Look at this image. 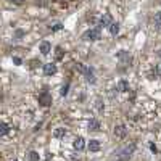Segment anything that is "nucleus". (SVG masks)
Returning <instances> with one entry per match:
<instances>
[{"label": "nucleus", "mask_w": 161, "mask_h": 161, "mask_svg": "<svg viewBox=\"0 0 161 161\" xmlns=\"http://www.w3.org/2000/svg\"><path fill=\"white\" fill-rule=\"evenodd\" d=\"M108 29H110V32H111L113 36H116V34L119 32V24H118V23H111Z\"/></svg>", "instance_id": "nucleus-9"}, {"label": "nucleus", "mask_w": 161, "mask_h": 161, "mask_svg": "<svg viewBox=\"0 0 161 161\" xmlns=\"http://www.w3.org/2000/svg\"><path fill=\"white\" fill-rule=\"evenodd\" d=\"M84 39L86 40H98L100 39V29H90L84 34Z\"/></svg>", "instance_id": "nucleus-1"}, {"label": "nucleus", "mask_w": 161, "mask_h": 161, "mask_svg": "<svg viewBox=\"0 0 161 161\" xmlns=\"http://www.w3.org/2000/svg\"><path fill=\"white\" fill-rule=\"evenodd\" d=\"M73 145H74L76 150H82V148H84V139H82V137H78V139L74 140Z\"/></svg>", "instance_id": "nucleus-8"}, {"label": "nucleus", "mask_w": 161, "mask_h": 161, "mask_svg": "<svg viewBox=\"0 0 161 161\" xmlns=\"http://www.w3.org/2000/svg\"><path fill=\"white\" fill-rule=\"evenodd\" d=\"M64 134H66V130H64V129H61V127L55 130V137H63Z\"/></svg>", "instance_id": "nucleus-17"}, {"label": "nucleus", "mask_w": 161, "mask_h": 161, "mask_svg": "<svg viewBox=\"0 0 161 161\" xmlns=\"http://www.w3.org/2000/svg\"><path fill=\"white\" fill-rule=\"evenodd\" d=\"M10 2H13V3H16V5H21L24 0H10Z\"/></svg>", "instance_id": "nucleus-22"}, {"label": "nucleus", "mask_w": 161, "mask_h": 161, "mask_svg": "<svg viewBox=\"0 0 161 161\" xmlns=\"http://www.w3.org/2000/svg\"><path fill=\"white\" fill-rule=\"evenodd\" d=\"M86 79H87L89 82H95V76H93V69H92V68L87 69V73H86Z\"/></svg>", "instance_id": "nucleus-13"}, {"label": "nucleus", "mask_w": 161, "mask_h": 161, "mask_svg": "<svg viewBox=\"0 0 161 161\" xmlns=\"http://www.w3.org/2000/svg\"><path fill=\"white\" fill-rule=\"evenodd\" d=\"M98 129H100V122L95 121V119H92L89 122V130H98Z\"/></svg>", "instance_id": "nucleus-11"}, {"label": "nucleus", "mask_w": 161, "mask_h": 161, "mask_svg": "<svg viewBox=\"0 0 161 161\" xmlns=\"http://www.w3.org/2000/svg\"><path fill=\"white\" fill-rule=\"evenodd\" d=\"M126 134H127L126 126H116V127H115V135H116V137L122 139V137H126Z\"/></svg>", "instance_id": "nucleus-4"}, {"label": "nucleus", "mask_w": 161, "mask_h": 161, "mask_svg": "<svg viewBox=\"0 0 161 161\" xmlns=\"http://www.w3.org/2000/svg\"><path fill=\"white\" fill-rule=\"evenodd\" d=\"M44 73H45L47 76H52V74H55V73H56V66H55V64H52V63H47V64H44Z\"/></svg>", "instance_id": "nucleus-5"}, {"label": "nucleus", "mask_w": 161, "mask_h": 161, "mask_svg": "<svg viewBox=\"0 0 161 161\" xmlns=\"http://www.w3.org/2000/svg\"><path fill=\"white\" fill-rule=\"evenodd\" d=\"M158 56H159V58H161V50H159V52H158Z\"/></svg>", "instance_id": "nucleus-25"}, {"label": "nucleus", "mask_w": 161, "mask_h": 161, "mask_svg": "<svg viewBox=\"0 0 161 161\" xmlns=\"http://www.w3.org/2000/svg\"><path fill=\"white\" fill-rule=\"evenodd\" d=\"M110 24H111V16L108 15V13H105L100 20H98V26L100 27H110Z\"/></svg>", "instance_id": "nucleus-3"}, {"label": "nucleus", "mask_w": 161, "mask_h": 161, "mask_svg": "<svg viewBox=\"0 0 161 161\" xmlns=\"http://www.w3.org/2000/svg\"><path fill=\"white\" fill-rule=\"evenodd\" d=\"M40 52H42V55H49V53L52 52L50 42H42V44H40Z\"/></svg>", "instance_id": "nucleus-6"}, {"label": "nucleus", "mask_w": 161, "mask_h": 161, "mask_svg": "<svg viewBox=\"0 0 161 161\" xmlns=\"http://www.w3.org/2000/svg\"><path fill=\"white\" fill-rule=\"evenodd\" d=\"M118 56H119V58H121V60H124L126 63H130V56H129V55H127L126 52H121V53H119Z\"/></svg>", "instance_id": "nucleus-15"}, {"label": "nucleus", "mask_w": 161, "mask_h": 161, "mask_svg": "<svg viewBox=\"0 0 161 161\" xmlns=\"http://www.w3.org/2000/svg\"><path fill=\"white\" fill-rule=\"evenodd\" d=\"M37 3H39V5H42V7H44V5H47V2H45V0H40V2H37Z\"/></svg>", "instance_id": "nucleus-24"}, {"label": "nucleus", "mask_w": 161, "mask_h": 161, "mask_svg": "<svg viewBox=\"0 0 161 161\" xmlns=\"http://www.w3.org/2000/svg\"><path fill=\"white\" fill-rule=\"evenodd\" d=\"M29 161H39V153H37V151H31L29 153Z\"/></svg>", "instance_id": "nucleus-16"}, {"label": "nucleus", "mask_w": 161, "mask_h": 161, "mask_svg": "<svg viewBox=\"0 0 161 161\" xmlns=\"http://www.w3.org/2000/svg\"><path fill=\"white\" fill-rule=\"evenodd\" d=\"M13 61H15L16 64H21V58H18V56H15V58H13Z\"/></svg>", "instance_id": "nucleus-23"}, {"label": "nucleus", "mask_w": 161, "mask_h": 161, "mask_svg": "<svg viewBox=\"0 0 161 161\" xmlns=\"http://www.w3.org/2000/svg\"><path fill=\"white\" fill-rule=\"evenodd\" d=\"M118 90H119V92H127V90H129V84H127L126 81H121V82L118 84Z\"/></svg>", "instance_id": "nucleus-10"}, {"label": "nucleus", "mask_w": 161, "mask_h": 161, "mask_svg": "<svg viewBox=\"0 0 161 161\" xmlns=\"http://www.w3.org/2000/svg\"><path fill=\"white\" fill-rule=\"evenodd\" d=\"M39 103H40L42 107L52 105V95H50V93H47V92H42L40 95H39Z\"/></svg>", "instance_id": "nucleus-2"}, {"label": "nucleus", "mask_w": 161, "mask_h": 161, "mask_svg": "<svg viewBox=\"0 0 161 161\" xmlns=\"http://www.w3.org/2000/svg\"><path fill=\"white\" fill-rule=\"evenodd\" d=\"M74 68H76V71H79V73H82V74H86V73H87V69H89L87 66H84L82 63H76V64H74Z\"/></svg>", "instance_id": "nucleus-12"}, {"label": "nucleus", "mask_w": 161, "mask_h": 161, "mask_svg": "<svg viewBox=\"0 0 161 161\" xmlns=\"http://www.w3.org/2000/svg\"><path fill=\"white\" fill-rule=\"evenodd\" d=\"M61 27H63V26H61V24L58 23V24H55V26L52 27V31H58V29H61Z\"/></svg>", "instance_id": "nucleus-21"}, {"label": "nucleus", "mask_w": 161, "mask_h": 161, "mask_svg": "<svg viewBox=\"0 0 161 161\" xmlns=\"http://www.w3.org/2000/svg\"><path fill=\"white\" fill-rule=\"evenodd\" d=\"M55 52H56V53H55V56H56V60H60L61 56H63V50H61V47H58V49H56Z\"/></svg>", "instance_id": "nucleus-19"}, {"label": "nucleus", "mask_w": 161, "mask_h": 161, "mask_svg": "<svg viewBox=\"0 0 161 161\" xmlns=\"http://www.w3.org/2000/svg\"><path fill=\"white\" fill-rule=\"evenodd\" d=\"M0 134H2V135H5V134H8V126L5 124V122H3V124H2V126H0Z\"/></svg>", "instance_id": "nucleus-18"}, {"label": "nucleus", "mask_w": 161, "mask_h": 161, "mask_svg": "<svg viewBox=\"0 0 161 161\" xmlns=\"http://www.w3.org/2000/svg\"><path fill=\"white\" fill-rule=\"evenodd\" d=\"M89 150L90 151H98L100 150V142L98 140H90L89 142Z\"/></svg>", "instance_id": "nucleus-7"}, {"label": "nucleus", "mask_w": 161, "mask_h": 161, "mask_svg": "<svg viewBox=\"0 0 161 161\" xmlns=\"http://www.w3.org/2000/svg\"><path fill=\"white\" fill-rule=\"evenodd\" d=\"M68 89H69L68 84H66V86H63V87H61V95H66V93H68Z\"/></svg>", "instance_id": "nucleus-20"}, {"label": "nucleus", "mask_w": 161, "mask_h": 161, "mask_svg": "<svg viewBox=\"0 0 161 161\" xmlns=\"http://www.w3.org/2000/svg\"><path fill=\"white\" fill-rule=\"evenodd\" d=\"M155 27H156L158 31H161V13L155 15Z\"/></svg>", "instance_id": "nucleus-14"}]
</instances>
